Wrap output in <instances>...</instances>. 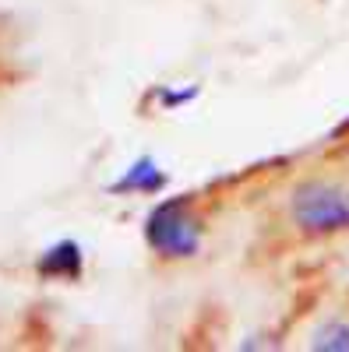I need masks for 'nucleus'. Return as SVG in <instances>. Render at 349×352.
I'll return each instance as SVG.
<instances>
[{
  "instance_id": "nucleus-1",
  "label": "nucleus",
  "mask_w": 349,
  "mask_h": 352,
  "mask_svg": "<svg viewBox=\"0 0 349 352\" xmlns=\"http://www.w3.org/2000/svg\"><path fill=\"white\" fill-rule=\"evenodd\" d=\"M145 243L159 257H194L201 250L205 226L194 215L187 197H166L145 219Z\"/></svg>"
},
{
  "instance_id": "nucleus-2",
  "label": "nucleus",
  "mask_w": 349,
  "mask_h": 352,
  "mask_svg": "<svg viewBox=\"0 0 349 352\" xmlns=\"http://www.w3.org/2000/svg\"><path fill=\"white\" fill-rule=\"evenodd\" d=\"M289 215L307 236H332V232L349 229V190L325 184V180H307L289 197Z\"/></svg>"
},
{
  "instance_id": "nucleus-3",
  "label": "nucleus",
  "mask_w": 349,
  "mask_h": 352,
  "mask_svg": "<svg viewBox=\"0 0 349 352\" xmlns=\"http://www.w3.org/2000/svg\"><path fill=\"white\" fill-rule=\"evenodd\" d=\"M85 272V254L78 240H56L36 261V275L50 282H78Z\"/></svg>"
},
{
  "instance_id": "nucleus-4",
  "label": "nucleus",
  "mask_w": 349,
  "mask_h": 352,
  "mask_svg": "<svg viewBox=\"0 0 349 352\" xmlns=\"http://www.w3.org/2000/svg\"><path fill=\"white\" fill-rule=\"evenodd\" d=\"M166 187V173L152 155H138L124 176H116L113 184H106V194H159Z\"/></svg>"
},
{
  "instance_id": "nucleus-5",
  "label": "nucleus",
  "mask_w": 349,
  "mask_h": 352,
  "mask_svg": "<svg viewBox=\"0 0 349 352\" xmlns=\"http://www.w3.org/2000/svg\"><path fill=\"white\" fill-rule=\"evenodd\" d=\"M314 349H332V352H346L349 349V328L346 324H339V320H332V324H325L321 331L314 335V342H310Z\"/></svg>"
},
{
  "instance_id": "nucleus-6",
  "label": "nucleus",
  "mask_w": 349,
  "mask_h": 352,
  "mask_svg": "<svg viewBox=\"0 0 349 352\" xmlns=\"http://www.w3.org/2000/svg\"><path fill=\"white\" fill-rule=\"evenodd\" d=\"M198 99V85H191V88H184V92H177V88H159L156 92V102L162 106V109H173V106H187V102H194Z\"/></svg>"
}]
</instances>
